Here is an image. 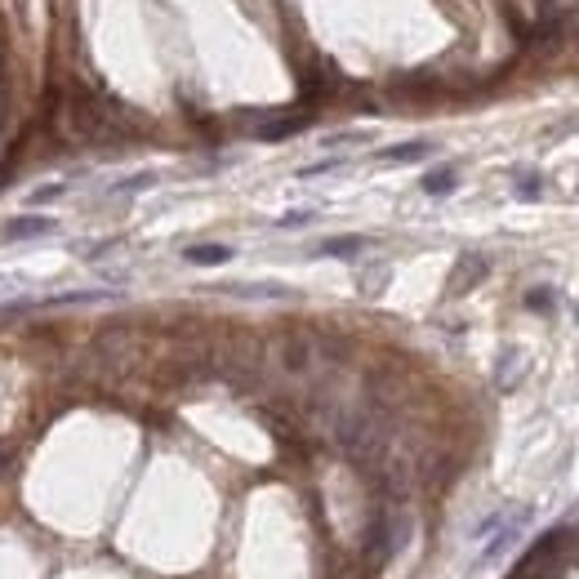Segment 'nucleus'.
<instances>
[{"label":"nucleus","instance_id":"nucleus-1","mask_svg":"<svg viewBox=\"0 0 579 579\" xmlns=\"http://www.w3.org/2000/svg\"><path fill=\"white\" fill-rule=\"evenodd\" d=\"M526 521H530V508H517V512H504V517H499V526L490 530V539H486V548H481V561H495L499 552H508V548L517 543V535L526 530Z\"/></svg>","mask_w":579,"mask_h":579},{"label":"nucleus","instance_id":"nucleus-2","mask_svg":"<svg viewBox=\"0 0 579 579\" xmlns=\"http://www.w3.org/2000/svg\"><path fill=\"white\" fill-rule=\"evenodd\" d=\"M50 232H59V223L50 214H19V218L5 223L10 241H32V236H50Z\"/></svg>","mask_w":579,"mask_h":579},{"label":"nucleus","instance_id":"nucleus-3","mask_svg":"<svg viewBox=\"0 0 579 579\" xmlns=\"http://www.w3.org/2000/svg\"><path fill=\"white\" fill-rule=\"evenodd\" d=\"M424 156H432V143H428V139L393 143V147H384V152H379V161H388V165H415V161H424Z\"/></svg>","mask_w":579,"mask_h":579},{"label":"nucleus","instance_id":"nucleus-4","mask_svg":"<svg viewBox=\"0 0 579 579\" xmlns=\"http://www.w3.org/2000/svg\"><path fill=\"white\" fill-rule=\"evenodd\" d=\"M232 245H187L183 250V258L187 263H196V267H218V263H232Z\"/></svg>","mask_w":579,"mask_h":579},{"label":"nucleus","instance_id":"nucleus-5","mask_svg":"<svg viewBox=\"0 0 579 579\" xmlns=\"http://www.w3.org/2000/svg\"><path fill=\"white\" fill-rule=\"evenodd\" d=\"M223 295H236V299H295V290H285V285H223Z\"/></svg>","mask_w":579,"mask_h":579},{"label":"nucleus","instance_id":"nucleus-6","mask_svg":"<svg viewBox=\"0 0 579 579\" xmlns=\"http://www.w3.org/2000/svg\"><path fill=\"white\" fill-rule=\"evenodd\" d=\"M455 183H459V170H455V165H441V170H428L419 187H424L428 196H446V192H455Z\"/></svg>","mask_w":579,"mask_h":579},{"label":"nucleus","instance_id":"nucleus-7","mask_svg":"<svg viewBox=\"0 0 579 579\" xmlns=\"http://www.w3.org/2000/svg\"><path fill=\"white\" fill-rule=\"evenodd\" d=\"M370 245V236H330V241H321L317 245V254H335V258H353V254H361Z\"/></svg>","mask_w":579,"mask_h":579},{"label":"nucleus","instance_id":"nucleus-8","mask_svg":"<svg viewBox=\"0 0 579 579\" xmlns=\"http://www.w3.org/2000/svg\"><path fill=\"white\" fill-rule=\"evenodd\" d=\"M348 161L344 156H330V161H317V165H304L299 170V178H317V174H330V170H344Z\"/></svg>","mask_w":579,"mask_h":579},{"label":"nucleus","instance_id":"nucleus-9","mask_svg":"<svg viewBox=\"0 0 579 579\" xmlns=\"http://www.w3.org/2000/svg\"><path fill=\"white\" fill-rule=\"evenodd\" d=\"M63 192H67L63 183H45V187H36V192L28 196V205H45V201H59Z\"/></svg>","mask_w":579,"mask_h":579},{"label":"nucleus","instance_id":"nucleus-10","mask_svg":"<svg viewBox=\"0 0 579 579\" xmlns=\"http://www.w3.org/2000/svg\"><path fill=\"white\" fill-rule=\"evenodd\" d=\"M156 183V174H139V178H125V183H116V192H143V187H152Z\"/></svg>","mask_w":579,"mask_h":579},{"label":"nucleus","instance_id":"nucleus-11","mask_svg":"<svg viewBox=\"0 0 579 579\" xmlns=\"http://www.w3.org/2000/svg\"><path fill=\"white\" fill-rule=\"evenodd\" d=\"M517 196H521V201H526V196L535 201V196H539V174H526V178H517Z\"/></svg>","mask_w":579,"mask_h":579},{"label":"nucleus","instance_id":"nucleus-12","mask_svg":"<svg viewBox=\"0 0 579 579\" xmlns=\"http://www.w3.org/2000/svg\"><path fill=\"white\" fill-rule=\"evenodd\" d=\"M313 218H317L313 210H299V214H285V218H276V223H281V227H295V223H313Z\"/></svg>","mask_w":579,"mask_h":579}]
</instances>
